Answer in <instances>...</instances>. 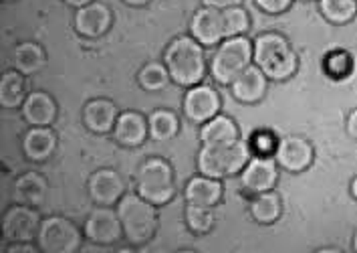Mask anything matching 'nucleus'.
I'll use <instances>...</instances> for the list:
<instances>
[{
	"label": "nucleus",
	"mask_w": 357,
	"mask_h": 253,
	"mask_svg": "<svg viewBox=\"0 0 357 253\" xmlns=\"http://www.w3.org/2000/svg\"><path fill=\"white\" fill-rule=\"evenodd\" d=\"M164 63L169 78L182 87L198 85L206 75V59L202 45L194 37H178L164 51Z\"/></svg>",
	"instance_id": "1"
},
{
	"label": "nucleus",
	"mask_w": 357,
	"mask_h": 253,
	"mask_svg": "<svg viewBox=\"0 0 357 253\" xmlns=\"http://www.w3.org/2000/svg\"><path fill=\"white\" fill-rule=\"evenodd\" d=\"M252 61L264 71V75L275 81L293 78L297 71V55L289 41L279 33H264L252 43Z\"/></svg>",
	"instance_id": "2"
},
{
	"label": "nucleus",
	"mask_w": 357,
	"mask_h": 253,
	"mask_svg": "<svg viewBox=\"0 0 357 253\" xmlns=\"http://www.w3.org/2000/svg\"><path fill=\"white\" fill-rule=\"evenodd\" d=\"M117 215L123 227V237L132 245H146L158 229L155 205L146 201L142 195L128 193L117 203Z\"/></svg>",
	"instance_id": "3"
},
{
	"label": "nucleus",
	"mask_w": 357,
	"mask_h": 253,
	"mask_svg": "<svg viewBox=\"0 0 357 253\" xmlns=\"http://www.w3.org/2000/svg\"><path fill=\"white\" fill-rule=\"evenodd\" d=\"M250 146L245 140H236L230 144L218 146H202L198 152V171L200 175L212 178H226L243 173L248 160H250Z\"/></svg>",
	"instance_id": "4"
},
{
	"label": "nucleus",
	"mask_w": 357,
	"mask_h": 253,
	"mask_svg": "<svg viewBox=\"0 0 357 253\" xmlns=\"http://www.w3.org/2000/svg\"><path fill=\"white\" fill-rule=\"evenodd\" d=\"M252 43L246 35L228 37L220 43L210 59L212 79L220 85H230L252 63Z\"/></svg>",
	"instance_id": "5"
},
{
	"label": "nucleus",
	"mask_w": 357,
	"mask_h": 253,
	"mask_svg": "<svg viewBox=\"0 0 357 253\" xmlns=\"http://www.w3.org/2000/svg\"><path fill=\"white\" fill-rule=\"evenodd\" d=\"M135 187L137 195L146 201L153 205H166L176 195L174 171L164 158H148L137 171Z\"/></svg>",
	"instance_id": "6"
},
{
	"label": "nucleus",
	"mask_w": 357,
	"mask_h": 253,
	"mask_svg": "<svg viewBox=\"0 0 357 253\" xmlns=\"http://www.w3.org/2000/svg\"><path fill=\"white\" fill-rule=\"evenodd\" d=\"M81 229L67 217H47L40 221L37 245L45 253H75L81 250Z\"/></svg>",
	"instance_id": "7"
},
{
	"label": "nucleus",
	"mask_w": 357,
	"mask_h": 253,
	"mask_svg": "<svg viewBox=\"0 0 357 253\" xmlns=\"http://www.w3.org/2000/svg\"><path fill=\"white\" fill-rule=\"evenodd\" d=\"M40 229V217L31 205H13L2 217V237L6 243L35 241Z\"/></svg>",
	"instance_id": "8"
},
{
	"label": "nucleus",
	"mask_w": 357,
	"mask_h": 253,
	"mask_svg": "<svg viewBox=\"0 0 357 253\" xmlns=\"http://www.w3.org/2000/svg\"><path fill=\"white\" fill-rule=\"evenodd\" d=\"M83 233L95 245H113L123 237V227L117 211L99 205L87 217Z\"/></svg>",
	"instance_id": "9"
},
{
	"label": "nucleus",
	"mask_w": 357,
	"mask_h": 253,
	"mask_svg": "<svg viewBox=\"0 0 357 253\" xmlns=\"http://www.w3.org/2000/svg\"><path fill=\"white\" fill-rule=\"evenodd\" d=\"M279 178L277 171V160L275 158H266V156H252L248 160L243 175H241V187L250 195H259L273 191Z\"/></svg>",
	"instance_id": "10"
},
{
	"label": "nucleus",
	"mask_w": 357,
	"mask_h": 253,
	"mask_svg": "<svg viewBox=\"0 0 357 253\" xmlns=\"http://www.w3.org/2000/svg\"><path fill=\"white\" fill-rule=\"evenodd\" d=\"M313 146L301 136H284L275 148L277 164L289 173H303L313 164Z\"/></svg>",
	"instance_id": "11"
},
{
	"label": "nucleus",
	"mask_w": 357,
	"mask_h": 253,
	"mask_svg": "<svg viewBox=\"0 0 357 253\" xmlns=\"http://www.w3.org/2000/svg\"><path fill=\"white\" fill-rule=\"evenodd\" d=\"M190 33L192 37L198 41L204 47L218 45L226 39V24L222 8H214V6H202L200 10H196V15L192 17L190 22Z\"/></svg>",
	"instance_id": "12"
},
{
	"label": "nucleus",
	"mask_w": 357,
	"mask_h": 253,
	"mask_svg": "<svg viewBox=\"0 0 357 253\" xmlns=\"http://www.w3.org/2000/svg\"><path fill=\"white\" fill-rule=\"evenodd\" d=\"M218 112H220V96L216 94L214 87L204 85V83L188 87L186 98H184V114L188 116V120L204 124Z\"/></svg>",
	"instance_id": "13"
},
{
	"label": "nucleus",
	"mask_w": 357,
	"mask_h": 253,
	"mask_svg": "<svg viewBox=\"0 0 357 253\" xmlns=\"http://www.w3.org/2000/svg\"><path fill=\"white\" fill-rule=\"evenodd\" d=\"M89 195L97 205L112 207L126 195V180L113 168H99L89 178Z\"/></svg>",
	"instance_id": "14"
},
{
	"label": "nucleus",
	"mask_w": 357,
	"mask_h": 253,
	"mask_svg": "<svg viewBox=\"0 0 357 253\" xmlns=\"http://www.w3.org/2000/svg\"><path fill=\"white\" fill-rule=\"evenodd\" d=\"M112 10L101 2H89L81 8H77L75 31L83 37L97 39L105 35L112 27Z\"/></svg>",
	"instance_id": "15"
},
{
	"label": "nucleus",
	"mask_w": 357,
	"mask_h": 253,
	"mask_svg": "<svg viewBox=\"0 0 357 253\" xmlns=\"http://www.w3.org/2000/svg\"><path fill=\"white\" fill-rule=\"evenodd\" d=\"M148 134H150V124L146 116H142L139 112H123L117 116L115 128H113V136L117 144L126 148H137L144 144Z\"/></svg>",
	"instance_id": "16"
},
{
	"label": "nucleus",
	"mask_w": 357,
	"mask_h": 253,
	"mask_svg": "<svg viewBox=\"0 0 357 253\" xmlns=\"http://www.w3.org/2000/svg\"><path fill=\"white\" fill-rule=\"evenodd\" d=\"M266 75L259 65H248L245 71L230 83L232 96L243 103H257L266 94Z\"/></svg>",
	"instance_id": "17"
},
{
	"label": "nucleus",
	"mask_w": 357,
	"mask_h": 253,
	"mask_svg": "<svg viewBox=\"0 0 357 253\" xmlns=\"http://www.w3.org/2000/svg\"><path fill=\"white\" fill-rule=\"evenodd\" d=\"M56 136L49 126H31L22 138V152L33 162H45L55 152Z\"/></svg>",
	"instance_id": "18"
},
{
	"label": "nucleus",
	"mask_w": 357,
	"mask_h": 253,
	"mask_svg": "<svg viewBox=\"0 0 357 253\" xmlns=\"http://www.w3.org/2000/svg\"><path fill=\"white\" fill-rule=\"evenodd\" d=\"M117 108L109 99H91L83 108V122L95 134L112 132L117 122Z\"/></svg>",
	"instance_id": "19"
},
{
	"label": "nucleus",
	"mask_w": 357,
	"mask_h": 253,
	"mask_svg": "<svg viewBox=\"0 0 357 253\" xmlns=\"http://www.w3.org/2000/svg\"><path fill=\"white\" fill-rule=\"evenodd\" d=\"M22 117L29 126H51L56 117V103L45 92L29 94L22 103Z\"/></svg>",
	"instance_id": "20"
},
{
	"label": "nucleus",
	"mask_w": 357,
	"mask_h": 253,
	"mask_svg": "<svg viewBox=\"0 0 357 253\" xmlns=\"http://www.w3.org/2000/svg\"><path fill=\"white\" fill-rule=\"evenodd\" d=\"M186 201L194 205H204V207H214L218 205L220 196H222V182L218 178L200 175L190 178L186 185Z\"/></svg>",
	"instance_id": "21"
},
{
	"label": "nucleus",
	"mask_w": 357,
	"mask_h": 253,
	"mask_svg": "<svg viewBox=\"0 0 357 253\" xmlns=\"http://www.w3.org/2000/svg\"><path fill=\"white\" fill-rule=\"evenodd\" d=\"M47 178L43 175H38L35 171L31 173H24L20 175L17 180H15V187H13V193H15V198L22 203V205H31V207H38L43 201H45V195H47Z\"/></svg>",
	"instance_id": "22"
},
{
	"label": "nucleus",
	"mask_w": 357,
	"mask_h": 253,
	"mask_svg": "<svg viewBox=\"0 0 357 253\" xmlns=\"http://www.w3.org/2000/svg\"><path fill=\"white\" fill-rule=\"evenodd\" d=\"M238 140V128L228 116H216L202 124L200 130V142L202 146H218V144H230Z\"/></svg>",
	"instance_id": "23"
},
{
	"label": "nucleus",
	"mask_w": 357,
	"mask_h": 253,
	"mask_svg": "<svg viewBox=\"0 0 357 253\" xmlns=\"http://www.w3.org/2000/svg\"><path fill=\"white\" fill-rule=\"evenodd\" d=\"M26 81H24V73H20L19 69L6 71L2 73L0 79V103L6 110H15L24 103L26 99Z\"/></svg>",
	"instance_id": "24"
},
{
	"label": "nucleus",
	"mask_w": 357,
	"mask_h": 253,
	"mask_svg": "<svg viewBox=\"0 0 357 253\" xmlns=\"http://www.w3.org/2000/svg\"><path fill=\"white\" fill-rule=\"evenodd\" d=\"M47 61V55H45V49L37 45V43H20L15 47V53H13V65L15 69H19L20 73L24 75H31V73H37L43 69Z\"/></svg>",
	"instance_id": "25"
},
{
	"label": "nucleus",
	"mask_w": 357,
	"mask_h": 253,
	"mask_svg": "<svg viewBox=\"0 0 357 253\" xmlns=\"http://www.w3.org/2000/svg\"><path fill=\"white\" fill-rule=\"evenodd\" d=\"M282 205L281 198L277 193L266 191V193H259L255 195L252 203H250V215L257 223L261 225H271L281 217Z\"/></svg>",
	"instance_id": "26"
},
{
	"label": "nucleus",
	"mask_w": 357,
	"mask_h": 253,
	"mask_svg": "<svg viewBox=\"0 0 357 253\" xmlns=\"http://www.w3.org/2000/svg\"><path fill=\"white\" fill-rule=\"evenodd\" d=\"M148 124H150V138L155 142H166L178 134L180 130V122L178 116L169 110H155L151 112L148 117Z\"/></svg>",
	"instance_id": "27"
},
{
	"label": "nucleus",
	"mask_w": 357,
	"mask_h": 253,
	"mask_svg": "<svg viewBox=\"0 0 357 253\" xmlns=\"http://www.w3.org/2000/svg\"><path fill=\"white\" fill-rule=\"evenodd\" d=\"M321 15L333 24H347L357 17V0H319Z\"/></svg>",
	"instance_id": "28"
},
{
	"label": "nucleus",
	"mask_w": 357,
	"mask_h": 253,
	"mask_svg": "<svg viewBox=\"0 0 357 253\" xmlns=\"http://www.w3.org/2000/svg\"><path fill=\"white\" fill-rule=\"evenodd\" d=\"M139 85L142 89L146 92H160L164 89L169 83V71L166 67V63H158V61H151L148 65L142 67L139 71Z\"/></svg>",
	"instance_id": "29"
},
{
	"label": "nucleus",
	"mask_w": 357,
	"mask_h": 253,
	"mask_svg": "<svg viewBox=\"0 0 357 253\" xmlns=\"http://www.w3.org/2000/svg\"><path fill=\"white\" fill-rule=\"evenodd\" d=\"M186 223H188V227L194 233H208L212 229V225H214L212 207L188 203V207H186Z\"/></svg>",
	"instance_id": "30"
},
{
	"label": "nucleus",
	"mask_w": 357,
	"mask_h": 253,
	"mask_svg": "<svg viewBox=\"0 0 357 253\" xmlns=\"http://www.w3.org/2000/svg\"><path fill=\"white\" fill-rule=\"evenodd\" d=\"M323 65H325V71H327L331 78L343 79L351 73L354 61H351V55H349L345 49H333V51L325 57Z\"/></svg>",
	"instance_id": "31"
},
{
	"label": "nucleus",
	"mask_w": 357,
	"mask_h": 253,
	"mask_svg": "<svg viewBox=\"0 0 357 253\" xmlns=\"http://www.w3.org/2000/svg\"><path fill=\"white\" fill-rule=\"evenodd\" d=\"M226 24V39L228 37H236V35H245L250 27V19L243 6H228L222 8Z\"/></svg>",
	"instance_id": "32"
},
{
	"label": "nucleus",
	"mask_w": 357,
	"mask_h": 253,
	"mask_svg": "<svg viewBox=\"0 0 357 253\" xmlns=\"http://www.w3.org/2000/svg\"><path fill=\"white\" fill-rule=\"evenodd\" d=\"M257 6L268 13V15H281L284 10H289V6L293 4V0H255Z\"/></svg>",
	"instance_id": "33"
},
{
	"label": "nucleus",
	"mask_w": 357,
	"mask_h": 253,
	"mask_svg": "<svg viewBox=\"0 0 357 253\" xmlns=\"http://www.w3.org/2000/svg\"><path fill=\"white\" fill-rule=\"evenodd\" d=\"M38 247L33 245V241H19V243H10V247H6L8 253H37Z\"/></svg>",
	"instance_id": "34"
},
{
	"label": "nucleus",
	"mask_w": 357,
	"mask_h": 253,
	"mask_svg": "<svg viewBox=\"0 0 357 253\" xmlns=\"http://www.w3.org/2000/svg\"><path fill=\"white\" fill-rule=\"evenodd\" d=\"M204 6H214V8H228V6H241L245 0H202Z\"/></svg>",
	"instance_id": "35"
},
{
	"label": "nucleus",
	"mask_w": 357,
	"mask_h": 253,
	"mask_svg": "<svg viewBox=\"0 0 357 253\" xmlns=\"http://www.w3.org/2000/svg\"><path fill=\"white\" fill-rule=\"evenodd\" d=\"M347 134L357 140V110H354L349 116H347Z\"/></svg>",
	"instance_id": "36"
},
{
	"label": "nucleus",
	"mask_w": 357,
	"mask_h": 253,
	"mask_svg": "<svg viewBox=\"0 0 357 253\" xmlns=\"http://www.w3.org/2000/svg\"><path fill=\"white\" fill-rule=\"evenodd\" d=\"M67 4H71V6H77V8H81V6H85V4H89V2H93V0H65Z\"/></svg>",
	"instance_id": "37"
},
{
	"label": "nucleus",
	"mask_w": 357,
	"mask_h": 253,
	"mask_svg": "<svg viewBox=\"0 0 357 253\" xmlns=\"http://www.w3.org/2000/svg\"><path fill=\"white\" fill-rule=\"evenodd\" d=\"M126 4H130V6H144V4H148L150 0H123Z\"/></svg>",
	"instance_id": "38"
},
{
	"label": "nucleus",
	"mask_w": 357,
	"mask_h": 253,
	"mask_svg": "<svg viewBox=\"0 0 357 253\" xmlns=\"http://www.w3.org/2000/svg\"><path fill=\"white\" fill-rule=\"evenodd\" d=\"M351 195H354V198L357 201V176L351 180Z\"/></svg>",
	"instance_id": "39"
},
{
	"label": "nucleus",
	"mask_w": 357,
	"mask_h": 253,
	"mask_svg": "<svg viewBox=\"0 0 357 253\" xmlns=\"http://www.w3.org/2000/svg\"><path fill=\"white\" fill-rule=\"evenodd\" d=\"M354 252H357V231L356 235H354Z\"/></svg>",
	"instance_id": "40"
},
{
	"label": "nucleus",
	"mask_w": 357,
	"mask_h": 253,
	"mask_svg": "<svg viewBox=\"0 0 357 253\" xmlns=\"http://www.w3.org/2000/svg\"><path fill=\"white\" fill-rule=\"evenodd\" d=\"M2 2H10V0H2Z\"/></svg>",
	"instance_id": "41"
}]
</instances>
